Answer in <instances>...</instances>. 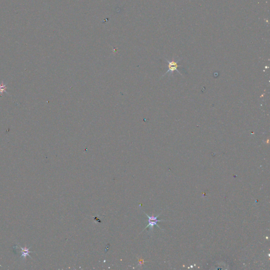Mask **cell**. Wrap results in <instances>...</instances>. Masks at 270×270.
<instances>
[{
  "label": "cell",
  "instance_id": "cell-2",
  "mask_svg": "<svg viewBox=\"0 0 270 270\" xmlns=\"http://www.w3.org/2000/svg\"><path fill=\"white\" fill-rule=\"evenodd\" d=\"M167 61L169 63V65H168L169 70L167 71L166 74H167L168 72H170V74H172L175 70L177 71V72H178L179 73L178 70H177V68L178 67H181V65H177V63H178V61H175L174 60V58H173L172 61H169L168 60H167Z\"/></svg>",
  "mask_w": 270,
  "mask_h": 270
},
{
  "label": "cell",
  "instance_id": "cell-4",
  "mask_svg": "<svg viewBox=\"0 0 270 270\" xmlns=\"http://www.w3.org/2000/svg\"><path fill=\"white\" fill-rule=\"evenodd\" d=\"M7 84L4 83L3 81H2L1 83H0V93H1V95H2L1 96L3 95L4 92L7 93Z\"/></svg>",
  "mask_w": 270,
  "mask_h": 270
},
{
  "label": "cell",
  "instance_id": "cell-3",
  "mask_svg": "<svg viewBox=\"0 0 270 270\" xmlns=\"http://www.w3.org/2000/svg\"><path fill=\"white\" fill-rule=\"evenodd\" d=\"M15 246H16L18 249L19 250V253L22 252V254L20 255V258L23 259H25V257H26L27 255L30 256L29 253H30L33 252V251H29V250L26 249L25 248L23 249L22 247L19 246L20 249H18L17 245H16Z\"/></svg>",
  "mask_w": 270,
  "mask_h": 270
},
{
  "label": "cell",
  "instance_id": "cell-1",
  "mask_svg": "<svg viewBox=\"0 0 270 270\" xmlns=\"http://www.w3.org/2000/svg\"><path fill=\"white\" fill-rule=\"evenodd\" d=\"M143 212H144V213L147 216L148 218V224L147 226L146 227V228H145L144 230H146V229L148 227H150V228H150V230H151V231H153V228H154V226L155 225H156L157 227H158V228H160V226H158V225H157V223H158V222H164V221L165 222L166 221H165V220H158V219H157V218H158V216H160V214H159L157 216H155L154 215L150 216H149L148 215L146 214L144 211H143ZM144 230H143V231H144Z\"/></svg>",
  "mask_w": 270,
  "mask_h": 270
}]
</instances>
